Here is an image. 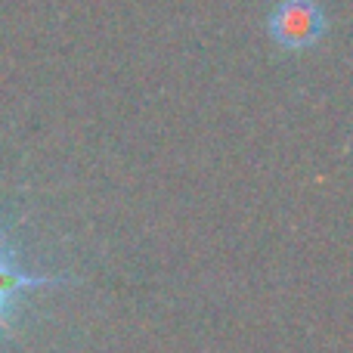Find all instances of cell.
Wrapping results in <instances>:
<instances>
[{"instance_id": "obj_2", "label": "cell", "mask_w": 353, "mask_h": 353, "mask_svg": "<svg viewBox=\"0 0 353 353\" xmlns=\"http://www.w3.org/2000/svg\"><path fill=\"white\" fill-rule=\"evenodd\" d=\"M41 285H53V279H41V276H31L25 270H19L6 257L3 245H0V325H6V313L12 310L19 294L28 292V288H41Z\"/></svg>"}, {"instance_id": "obj_1", "label": "cell", "mask_w": 353, "mask_h": 353, "mask_svg": "<svg viewBox=\"0 0 353 353\" xmlns=\"http://www.w3.org/2000/svg\"><path fill=\"white\" fill-rule=\"evenodd\" d=\"M267 25L282 50H307L323 37L325 12L316 0H279Z\"/></svg>"}]
</instances>
